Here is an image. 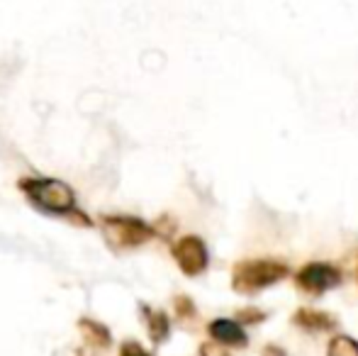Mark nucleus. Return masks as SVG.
Returning a JSON list of instances; mask_svg holds the SVG:
<instances>
[{
    "label": "nucleus",
    "instance_id": "nucleus-1",
    "mask_svg": "<svg viewBox=\"0 0 358 356\" xmlns=\"http://www.w3.org/2000/svg\"><path fill=\"white\" fill-rule=\"evenodd\" d=\"M290 266L280 259H244L231 269V288L241 295H254L283 280Z\"/></svg>",
    "mask_w": 358,
    "mask_h": 356
},
{
    "label": "nucleus",
    "instance_id": "nucleus-2",
    "mask_svg": "<svg viewBox=\"0 0 358 356\" xmlns=\"http://www.w3.org/2000/svg\"><path fill=\"white\" fill-rule=\"evenodd\" d=\"M20 188L24 190V195H27L37 208L47 210V213H52V215H69L76 210V193L64 180L24 178V180H20Z\"/></svg>",
    "mask_w": 358,
    "mask_h": 356
},
{
    "label": "nucleus",
    "instance_id": "nucleus-3",
    "mask_svg": "<svg viewBox=\"0 0 358 356\" xmlns=\"http://www.w3.org/2000/svg\"><path fill=\"white\" fill-rule=\"evenodd\" d=\"M103 237L117 249H132L149 242L154 237V227L129 215H113V218L108 215L103 218Z\"/></svg>",
    "mask_w": 358,
    "mask_h": 356
},
{
    "label": "nucleus",
    "instance_id": "nucleus-4",
    "mask_svg": "<svg viewBox=\"0 0 358 356\" xmlns=\"http://www.w3.org/2000/svg\"><path fill=\"white\" fill-rule=\"evenodd\" d=\"M297 288H302L310 295H322L327 290L336 288L341 283V271L334 264H324V262H312L305 264L295 276Z\"/></svg>",
    "mask_w": 358,
    "mask_h": 356
},
{
    "label": "nucleus",
    "instance_id": "nucleus-5",
    "mask_svg": "<svg viewBox=\"0 0 358 356\" xmlns=\"http://www.w3.org/2000/svg\"><path fill=\"white\" fill-rule=\"evenodd\" d=\"M173 259L176 264H178V269L183 271L185 276H200L205 273V269H208L210 264V254H208V247H205V242L200 237H195V234H188V237H180L178 242L173 244Z\"/></svg>",
    "mask_w": 358,
    "mask_h": 356
},
{
    "label": "nucleus",
    "instance_id": "nucleus-6",
    "mask_svg": "<svg viewBox=\"0 0 358 356\" xmlns=\"http://www.w3.org/2000/svg\"><path fill=\"white\" fill-rule=\"evenodd\" d=\"M208 332H210V337L217 339V342H222L224 347H246V344H249L246 332L241 329L239 322H234V320L217 318L208 325Z\"/></svg>",
    "mask_w": 358,
    "mask_h": 356
},
{
    "label": "nucleus",
    "instance_id": "nucleus-7",
    "mask_svg": "<svg viewBox=\"0 0 358 356\" xmlns=\"http://www.w3.org/2000/svg\"><path fill=\"white\" fill-rule=\"evenodd\" d=\"M292 322L297 327L307 329V332H329L336 327V318L324 310H315V308H300L292 315Z\"/></svg>",
    "mask_w": 358,
    "mask_h": 356
},
{
    "label": "nucleus",
    "instance_id": "nucleus-8",
    "mask_svg": "<svg viewBox=\"0 0 358 356\" xmlns=\"http://www.w3.org/2000/svg\"><path fill=\"white\" fill-rule=\"evenodd\" d=\"M144 313V322H146V329H149V337L154 339L156 344L166 342L169 339V332H171V322H169V315L164 310H151V308H142Z\"/></svg>",
    "mask_w": 358,
    "mask_h": 356
},
{
    "label": "nucleus",
    "instance_id": "nucleus-9",
    "mask_svg": "<svg viewBox=\"0 0 358 356\" xmlns=\"http://www.w3.org/2000/svg\"><path fill=\"white\" fill-rule=\"evenodd\" d=\"M78 327L83 332V337L88 342H93L95 347H110V332L100 322H95V320H80Z\"/></svg>",
    "mask_w": 358,
    "mask_h": 356
},
{
    "label": "nucleus",
    "instance_id": "nucleus-10",
    "mask_svg": "<svg viewBox=\"0 0 358 356\" xmlns=\"http://www.w3.org/2000/svg\"><path fill=\"white\" fill-rule=\"evenodd\" d=\"M327 356H358V342L346 334H336L327 347Z\"/></svg>",
    "mask_w": 358,
    "mask_h": 356
},
{
    "label": "nucleus",
    "instance_id": "nucleus-11",
    "mask_svg": "<svg viewBox=\"0 0 358 356\" xmlns=\"http://www.w3.org/2000/svg\"><path fill=\"white\" fill-rule=\"evenodd\" d=\"M236 320H239V322H246V325H256V322H264L266 313L259 308H241L239 313H236Z\"/></svg>",
    "mask_w": 358,
    "mask_h": 356
},
{
    "label": "nucleus",
    "instance_id": "nucleus-12",
    "mask_svg": "<svg viewBox=\"0 0 358 356\" xmlns=\"http://www.w3.org/2000/svg\"><path fill=\"white\" fill-rule=\"evenodd\" d=\"M176 313H178L180 320H193L195 318V305L190 298H185V295H178L176 298Z\"/></svg>",
    "mask_w": 358,
    "mask_h": 356
},
{
    "label": "nucleus",
    "instance_id": "nucleus-13",
    "mask_svg": "<svg viewBox=\"0 0 358 356\" xmlns=\"http://www.w3.org/2000/svg\"><path fill=\"white\" fill-rule=\"evenodd\" d=\"M200 356H231L229 352L224 349V344L217 342V339H210L200 347Z\"/></svg>",
    "mask_w": 358,
    "mask_h": 356
},
{
    "label": "nucleus",
    "instance_id": "nucleus-14",
    "mask_svg": "<svg viewBox=\"0 0 358 356\" xmlns=\"http://www.w3.org/2000/svg\"><path fill=\"white\" fill-rule=\"evenodd\" d=\"M120 356H151L142 344L137 342H124L122 349H120Z\"/></svg>",
    "mask_w": 358,
    "mask_h": 356
},
{
    "label": "nucleus",
    "instance_id": "nucleus-15",
    "mask_svg": "<svg viewBox=\"0 0 358 356\" xmlns=\"http://www.w3.org/2000/svg\"><path fill=\"white\" fill-rule=\"evenodd\" d=\"M261 356H285V352L278 347V344H268V347H264Z\"/></svg>",
    "mask_w": 358,
    "mask_h": 356
},
{
    "label": "nucleus",
    "instance_id": "nucleus-16",
    "mask_svg": "<svg viewBox=\"0 0 358 356\" xmlns=\"http://www.w3.org/2000/svg\"><path fill=\"white\" fill-rule=\"evenodd\" d=\"M356 280H358V264H356Z\"/></svg>",
    "mask_w": 358,
    "mask_h": 356
}]
</instances>
